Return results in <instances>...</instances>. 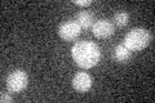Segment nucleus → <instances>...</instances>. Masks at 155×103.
<instances>
[{
	"mask_svg": "<svg viewBox=\"0 0 155 103\" xmlns=\"http://www.w3.org/2000/svg\"><path fill=\"white\" fill-rule=\"evenodd\" d=\"M71 56L75 63L81 68H92L100 62L101 50L92 41H78L71 49Z\"/></svg>",
	"mask_w": 155,
	"mask_h": 103,
	"instance_id": "1",
	"label": "nucleus"
},
{
	"mask_svg": "<svg viewBox=\"0 0 155 103\" xmlns=\"http://www.w3.org/2000/svg\"><path fill=\"white\" fill-rule=\"evenodd\" d=\"M151 41V34L145 28H133L130 30L124 39L123 45L130 52H140L146 48Z\"/></svg>",
	"mask_w": 155,
	"mask_h": 103,
	"instance_id": "2",
	"label": "nucleus"
},
{
	"mask_svg": "<svg viewBox=\"0 0 155 103\" xmlns=\"http://www.w3.org/2000/svg\"><path fill=\"white\" fill-rule=\"evenodd\" d=\"M28 84V76L25 71L16 70L7 77V89L11 93H19L26 89Z\"/></svg>",
	"mask_w": 155,
	"mask_h": 103,
	"instance_id": "3",
	"label": "nucleus"
},
{
	"mask_svg": "<svg viewBox=\"0 0 155 103\" xmlns=\"http://www.w3.org/2000/svg\"><path fill=\"white\" fill-rule=\"evenodd\" d=\"M81 28L75 21H67L58 26V35L66 41H74L80 35Z\"/></svg>",
	"mask_w": 155,
	"mask_h": 103,
	"instance_id": "4",
	"label": "nucleus"
},
{
	"mask_svg": "<svg viewBox=\"0 0 155 103\" xmlns=\"http://www.w3.org/2000/svg\"><path fill=\"white\" fill-rule=\"evenodd\" d=\"M115 28L114 24L109 19H100L93 23L92 26V32L97 39H107L114 34Z\"/></svg>",
	"mask_w": 155,
	"mask_h": 103,
	"instance_id": "5",
	"label": "nucleus"
},
{
	"mask_svg": "<svg viewBox=\"0 0 155 103\" xmlns=\"http://www.w3.org/2000/svg\"><path fill=\"white\" fill-rule=\"evenodd\" d=\"M72 88L79 92V93H85L92 88V77L89 73L87 72H78L72 79Z\"/></svg>",
	"mask_w": 155,
	"mask_h": 103,
	"instance_id": "6",
	"label": "nucleus"
},
{
	"mask_svg": "<svg viewBox=\"0 0 155 103\" xmlns=\"http://www.w3.org/2000/svg\"><path fill=\"white\" fill-rule=\"evenodd\" d=\"M94 19H93V14L89 13V12H80V13H78V16H76V23L80 26L81 30H89V28H92V26H93V22Z\"/></svg>",
	"mask_w": 155,
	"mask_h": 103,
	"instance_id": "7",
	"label": "nucleus"
},
{
	"mask_svg": "<svg viewBox=\"0 0 155 103\" xmlns=\"http://www.w3.org/2000/svg\"><path fill=\"white\" fill-rule=\"evenodd\" d=\"M130 53L132 52L125 48L124 45H118L115 48L114 56H115V60L119 63H127L130 60Z\"/></svg>",
	"mask_w": 155,
	"mask_h": 103,
	"instance_id": "8",
	"label": "nucleus"
},
{
	"mask_svg": "<svg viewBox=\"0 0 155 103\" xmlns=\"http://www.w3.org/2000/svg\"><path fill=\"white\" fill-rule=\"evenodd\" d=\"M114 21H115V24L119 27H124L125 24L128 23L129 21V14L127 12H120V13H116L115 17H114Z\"/></svg>",
	"mask_w": 155,
	"mask_h": 103,
	"instance_id": "9",
	"label": "nucleus"
},
{
	"mask_svg": "<svg viewBox=\"0 0 155 103\" xmlns=\"http://www.w3.org/2000/svg\"><path fill=\"white\" fill-rule=\"evenodd\" d=\"M93 3L92 0H74V4L76 5H80V7H88Z\"/></svg>",
	"mask_w": 155,
	"mask_h": 103,
	"instance_id": "10",
	"label": "nucleus"
},
{
	"mask_svg": "<svg viewBox=\"0 0 155 103\" xmlns=\"http://www.w3.org/2000/svg\"><path fill=\"white\" fill-rule=\"evenodd\" d=\"M12 97L7 94V93H2V95H0V102L2 103H7V102H12Z\"/></svg>",
	"mask_w": 155,
	"mask_h": 103,
	"instance_id": "11",
	"label": "nucleus"
}]
</instances>
